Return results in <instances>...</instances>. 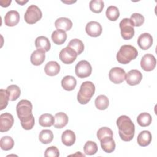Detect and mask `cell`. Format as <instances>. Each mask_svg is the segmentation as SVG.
Masks as SVG:
<instances>
[{
  "mask_svg": "<svg viewBox=\"0 0 157 157\" xmlns=\"http://www.w3.org/2000/svg\"><path fill=\"white\" fill-rule=\"evenodd\" d=\"M33 105L31 102L26 99H22L17 105L16 111L20 123L25 130L31 129L34 125V118L32 113Z\"/></svg>",
  "mask_w": 157,
  "mask_h": 157,
  "instance_id": "1",
  "label": "cell"
},
{
  "mask_svg": "<svg viewBox=\"0 0 157 157\" xmlns=\"http://www.w3.org/2000/svg\"><path fill=\"white\" fill-rule=\"evenodd\" d=\"M119 136L125 142L131 141L135 133V126L131 118L126 115H121L117 120Z\"/></svg>",
  "mask_w": 157,
  "mask_h": 157,
  "instance_id": "2",
  "label": "cell"
},
{
  "mask_svg": "<svg viewBox=\"0 0 157 157\" xmlns=\"http://www.w3.org/2000/svg\"><path fill=\"white\" fill-rule=\"evenodd\" d=\"M138 55L137 49L131 45H122L117 53V59L118 63L126 64L136 58Z\"/></svg>",
  "mask_w": 157,
  "mask_h": 157,
  "instance_id": "3",
  "label": "cell"
},
{
  "mask_svg": "<svg viewBox=\"0 0 157 157\" xmlns=\"http://www.w3.org/2000/svg\"><path fill=\"white\" fill-rule=\"evenodd\" d=\"M95 92V86L90 81L82 83L77 94V101L81 104H87L91 99Z\"/></svg>",
  "mask_w": 157,
  "mask_h": 157,
  "instance_id": "4",
  "label": "cell"
},
{
  "mask_svg": "<svg viewBox=\"0 0 157 157\" xmlns=\"http://www.w3.org/2000/svg\"><path fill=\"white\" fill-rule=\"evenodd\" d=\"M42 17L41 10L36 5L29 6L24 15L25 21L28 24H34Z\"/></svg>",
  "mask_w": 157,
  "mask_h": 157,
  "instance_id": "5",
  "label": "cell"
},
{
  "mask_svg": "<svg viewBox=\"0 0 157 157\" xmlns=\"http://www.w3.org/2000/svg\"><path fill=\"white\" fill-rule=\"evenodd\" d=\"M121 36L124 40L131 39L134 35V26L129 18H123L119 24Z\"/></svg>",
  "mask_w": 157,
  "mask_h": 157,
  "instance_id": "6",
  "label": "cell"
},
{
  "mask_svg": "<svg viewBox=\"0 0 157 157\" xmlns=\"http://www.w3.org/2000/svg\"><path fill=\"white\" fill-rule=\"evenodd\" d=\"M92 72V67L90 63L86 60L79 61L75 67V72L79 78H86L89 77Z\"/></svg>",
  "mask_w": 157,
  "mask_h": 157,
  "instance_id": "7",
  "label": "cell"
},
{
  "mask_svg": "<svg viewBox=\"0 0 157 157\" xmlns=\"http://www.w3.org/2000/svg\"><path fill=\"white\" fill-rule=\"evenodd\" d=\"M77 53L71 48L66 47L63 48L59 52V59L64 63L70 64L72 63L77 58Z\"/></svg>",
  "mask_w": 157,
  "mask_h": 157,
  "instance_id": "8",
  "label": "cell"
},
{
  "mask_svg": "<svg viewBox=\"0 0 157 157\" xmlns=\"http://www.w3.org/2000/svg\"><path fill=\"white\" fill-rule=\"evenodd\" d=\"M109 77L110 80L113 83L120 84L125 80L126 72L121 67H113L109 71Z\"/></svg>",
  "mask_w": 157,
  "mask_h": 157,
  "instance_id": "9",
  "label": "cell"
},
{
  "mask_svg": "<svg viewBox=\"0 0 157 157\" xmlns=\"http://www.w3.org/2000/svg\"><path fill=\"white\" fill-rule=\"evenodd\" d=\"M14 119L12 114L6 112L0 115V131L4 132L8 131L13 126Z\"/></svg>",
  "mask_w": 157,
  "mask_h": 157,
  "instance_id": "10",
  "label": "cell"
},
{
  "mask_svg": "<svg viewBox=\"0 0 157 157\" xmlns=\"http://www.w3.org/2000/svg\"><path fill=\"white\" fill-rule=\"evenodd\" d=\"M156 64V60L155 57L152 54L144 55L140 61V66L142 69L145 71H153Z\"/></svg>",
  "mask_w": 157,
  "mask_h": 157,
  "instance_id": "11",
  "label": "cell"
},
{
  "mask_svg": "<svg viewBox=\"0 0 157 157\" xmlns=\"http://www.w3.org/2000/svg\"><path fill=\"white\" fill-rule=\"evenodd\" d=\"M85 31L88 36L93 37H96L101 34L102 31V28L99 23L94 21H91L86 24L85 27Z\"/></svg>",
  "mask_w": 157,
  "mask_h": 157,
  "instance_id": "12",
  "label": "cell"
},
{
  "mask_svg": "<svg viewBox=\"0 0 157 157\" xmlns=\"http://www.w3.org/2000/svg\"><path fill=\"white\" fill-rule=\"evenodd\" d=\"M142 79V74L137 69H132L126 74L125 80L126 83L131 86H134L139 84Z\"/></svg>",
  "mask_w": 157,
  "mask_h": 157,
  "instance_id": "13",
  "label": "cell"
},
{
  "mask_svg": "<svg viewBox=\"0 0 157 157\" xmlns=\"http://www.w3.org/2000/svg\"><path fill=\"white\" fill-rule=\"evenodd\" d=\"M137 44L142 50H148L153 44V37L151 34L147 33H142L137 39Z\"/></svg>",
  "mask_w": 157,
  "mask_h": 157,
  "instance_id": "14",
  "label": "cell"
},
{
  "mask_svg": "<svg viewBox=\"0 0 157 157\" xmlns=\"http://www.w3.org/2000/svg\"><path fill=\"white\" fill-rule=\"evenodd\" d=\"M20 21L19 13L16 10H10L4 16V23L7 26H14Z\"/></svg>",
  "mask_w": 157,
  "mask_h": 157,
  "instance_id": "15",
  "label": "cell"
},
{
  "mask_svg": "<svg viewBox=\"0 0 157 157\" xmlns=\"http://www.w3.org/2000/svg\"><path fill=\"white\" fill-rule=\"evenodd\" d=\"M102 149L106 153L113 152L115 149V142L111 136H105L100 140Z\"/></svg>",
  "mask_w": 157,
  "mask_h": 157,
  "instance_id": "16",
  "label": "cell"
},
{
  "mask_svg": "<svg viewBox=\"0 0 157 157\" xmlns=\"http://www.w3.org/2000/svg\"><path fill=\"white\" fill-rule=\"evenodd\" d=\"M55 26L58 30H62L63 31H69L72 27V21L66 17H61L56 20L55 22Z\"/></svg>",
  "mask_w": 157,
  "mask_h": 157,
  "instance_id": "17",
  "label": "cell"
},
{
  "mask_svg": "<svg viewBox=\"0 0 157 157\" xmlns=\"http://www.w3.org/2000/svg\"><path fill=\"white\" fill-rule=\"evenodd\" d=\"M45 52L42 50L37 49L34 50L30 57V61L32 64L34 66H39L43 63L45 59Z\"/></svg>",
  "mask_w": 157,
  "mask_h": 157,
  "instance_id": "18",
  "label": "cell"
},
{
  "mask_svg": "<svg viewBox=\"0 0 157 157\" xmlns=\"http://www.w3.org/2000/svg\"><path fill=\"white\" fill-rule=\"evenodd\" d=\"M54 120L53 126L58 129L64 128L68 123V117L64 112L56 113L54 117Z\"/></svg>",
  "mask_w": 157,
  "mask_h": 157,
  "instance_id": "19",
  "label": "cell"
},
{
  "mask_svg": "<svg viewBox=\"0 0 157 157\" xmlns=\"http://www.w3.org/2000/svg\"><path fill=\"white\" fill-rule=\"evenodd\" d=\"M152 136L149 131L144 130L141 131L137 139V141L138 144L141 147H146L150 145L151 142Z\"/></svg>",
  "mask_w": 157,
  "mask_h": 157,
  "instance_id": "20",
  "label": "cell"
},
{
  "mask_svg": "<svg viewBox=\"0 0 157 157\" xmlns=\"http://www.w3.org/2000/svg\"><path fill=\"white\" fill-rule=\"evenodd\" d=\"M45 74L49 76L56 75L60 71V66L56 61H49L48 62L44 67Z\"/></svg>",
  "mask_w": 157,
  "mask_h": 157,
  "instance_id": "21",
  "label": "cell"
},
{
  "mask_svg": "<svg viewBox=\"0 0 157 157\" xmlns=\"http://www.w3.org/2000/svg\"><path fill=\"white\" fill-rule=\"evenodd\" d=\"M76 137L75 133L69 129L64 131L61 135V141L64 145L69 147L72 146L75 142Z\"/></svg>",
  "mask_w": 157,
  "mask_h": 157,
  "instance_id": "22",
  "label": "cell"
},
{
  "mask_svg": "<svg viewBox=\"0 0 157 157\" xmlns=\"http://www.w3.org/2000/svg\"><path fill=\"white\" fill-rule=\"evenodd\" d=\"M35 46L37 49L42 50L46 52L50 50L51 45L47 37L41 36L36 38L35 40Z\"/></svg>",
  "mask_w": 157,
  "mask_h": 157,
  "instance_id": "23",
  "label": "cell"
},
{
  "mask_svg": "<svg viewBox=\"0 0 157 157\" xmlns=\"http://www.w3.org/2000/svg\"><path fill=\"white\" fill-rule=\"evenodd\" d=\"M77 85V80L72 75H66L61 80V86L66 91L73 90Z\"/></svg>",
  "mask_w": 157,
  "mask_h": 157,
  "instance_id": "24",
  "label": "cell"
},
{
  "mask_svg": "<svg viewBox=\"0 0 157 157\" xmlns=\"http://www.w3.org/2000/svg\"><path fill=\"white\" fill-rule=\"evenodd\" d=\"M51 38L55 44L62 45L66 40L67 34L65 31L57 29L52 33Z\"/></svg>",
  "mask_w": 157,
  "mask_h": 157,
  "instance_id": "25",
  "label": "cell"
},
{
  "mask_svg": "<svg viewBox=\"0 0 157 157\" xmlns=\"http://www.w3.org/2000/svg\"><path fill=\"white\" fill-rule=\"evenodd\" d=\"M9 100L10 101H16L20 96L21 91L20 88L16 85H10L6 89Z\"/></svg>",
  "mask_w": 157,
  "mask_h": 157,
  "instance_id": "26",
  "label": "cell"
},
{
  "mask_svg": "<svg viewBox=\"0 0 157 157\" xmlns=\"http://www.w3.org/2000/svg\"><path fill=\"white\" fill-rule=\"evenodd\" d=\"M73 49L77 55H80L84 50V44L82 40L78 39H72L67 44V46Z\"/></svg>",
  "mask_w": 157,
  "mask_h": 157,
  "instance_id": "27",
  "label": "cell"
},
{
  "mask_svg": "<svg viewBox=\"0 0 157 157\" xmlns=\"http://www.w3.org/2000/svg\"><path fill=\"white\" fill-rule=\"evenodd\" d=\"M94 103L96 107L101 110H105L109 105V99L106 96L102 94L99 95L96 97Z\"/></svg>",
  "mask_w": 157,
  "mask_h": 157,
  "instance_id": "28",
  "label": "cell"
},
{
  "mask_svg": "<svg viewBox=\"0 0 157 157\" xmlns=\"http://www.w3.org/2000/svg\"><path fill=\"white\" fill-rule=\"evenodd\" d=\"M137 121L139 126L142 127H146L151 124L152 121V118L150 113L147 112H143L138 115L137 118Z\"/></svg>",
  "mask_w": 157,
  "mask_h": 157,
  "instance_id": "29",
  "label": "cell"
},
{
  "mask_svg": "<svg viewBox=\"0 0 157 157\" xmlns=\"http://www.w3.org/2000/svg\"><path fill=\"white\" fill-rule=\"evenodd\" d=\"M54 117L52 114L44 113L39 118V123L42 127H50L53 125Z\"/></svg>",
  "mask_w": 157,
  "mask_h": 157,
  "instance_id": "30",
  "label": "cell"
},
{
  "mask_svg": "<svg viewBox=\"0 0 157 157\" xmlns=\"http://www.w3.org/2000/svg\"><path fill=\"white\" fill-rule=\"evenodd\" d=\"M53 139V134L51 130L44 129L40 131L39 135V139L41 143L44 144H50Z\"/></svg>",
  "mask_w": 157,
  "mask_h": 157,
  "instance_id": "31",
  "label": "cell"
},
{
  "mask_svg": "<svg viewBox=\"0 0 157 157\" xmlns=\"http://www.w3.org/2000/svg\"><path fill=\"white\" fill-rule=\"evenodd\" d=\"M105 15L108 20L114 21L119 18L120 12L116 6H110L107 7L105 12Z\"/></svg>",
  "mask_w": 157,
  "mask_h": 157,
  "instance_id": "32",
  "label": "cell"
},
{
  "mask_svg": "<svg viewBox=\"0 0 157 157\" xmlns=\"http://www.w3.org/2000/svg\"><path fill=\"white\" fill-rule=\"evenodd\" d=\"M14 145V141L10 136H4L0 140V147L2 150L8 151L11 150Z\"/></svg>",
  "mask_w": 157,
  "mask_h": 157,
  "instance_id": "33",
  "label": "cell"
},
{
  "mask_svg": "<svg viewBox=\"0 0 157 157\" xmlns=\"http://www.w3.org/2000/svg\"><path fill=\"white\" fill-rule=\"evenodd\" d=\"M90 9L94 13H101L104 7V1L102 0H91L89 4Z\"/></svg>",
  "mask_w": 157,
  "mask_h": 157,
  "instance_id": "34",
  "label": "cell"
},
{
  "mask_svg": "<svg viewBox=\"0 0 157 157\" xmlns=\"http://www.w3.org/2000/svg\"><path fill=\"white\" fill-rule=\"evenodd\" d=\"M83 150L86 155H93L98 151V145L94 142L88 140L85 143L83 147Z\"/></svg>",
  "mask_w": 157,
  "mask_h": 157,
  "instance_id": "35",
  "label": "cell"
},
{
  "mask_svg": "<svg viewBox=\"0 0 157 157\" xmlns=\"http://www.w3.org/2000/svg\"><path fill=\"white\" fill-rule=\"evenodd\" d=\"M129 19L132 21L133 26H136V27L142 26L145 21V18H144V16L139 13H132Z\"/></svg>",
  "mask_w": 157,
  "mask_h": 157,
  "instance_id": "36",
  "label": "cell"
},
{
  "mask_svg": "<svg viewBox=\"0 0 157 157\" xmlns=\"http://www.w3.org/2000/svg\"><path fill=\"white\" fill-rule=\"evenodd\" d=\"M0 110H2L4 109H5L7 104H8V101L9 100L7 93L6 90L1 89L0 90Z\"/></svg>",
  "mask_w": 157,
  "mask_h": 157,
  "instance_id": "37",
  "label": "cell"
},
{
  "mask_svg": "<svg viewBox=\"0 0 157 157\" xmlns=\"http://www.w3.org/2000/svg\"><path fill=\"white\" fill-rule=\"evenodd\" d=\"M113 136L112 129L108 127H102L99 128L97 132V137L99 140L105 136L113 137Z\"/></svg>",
  "mask_w": 157,
  "mask_h": 157,
  "instance_id": "38",
  "label": "cell"
},
{
  "mask_svg": "<svg viewBox=\"0 0 157 157\" xmlns=\"http://www.w3.org/2000/svg\"><path fill=\"white\" fill-rule=\"evenodd\" d=\"M44 156L46 157H58L59 156V150L55 146H51L45 150Z\"/></svg>",
  "mask_w": 157,
  "mask_h": 157,
  "instance_id": "39",
  "label": "cell"
},
{
  "mask_svg": "<svg viewBox=\"0 0 157 157\" xmlns=\"http://www.w3.org/2000/svg\"><path fill=\"white\" fill-rule=\"evenodd\" d=\"M11 1H0V3H1V6L2 7H8L9 6V4L11 3Z\"/></svg>",
  "mask_w": 157,
  "mask_h": 157,
  "instance_id": "40",
  "label": "cell"
},
{
  "mask_svg": "<svg viewBox=\"0 0 157 157\" xmlns=\"http://www.w3.org/2000/svg\"><path fill=\"white\" fill-rule=\"evenodd\" d=\"M16 2H17V3H18L19 4H20L21 6H23L24 4H25V3H26L27 2H28V1H16Z\"/></svg>",
  "mask_w": 157,
  "mask_h": 157,
  "instance_id": "41",
  "label": "cell"
},
{
  "mask_svg": "<svg viewBox=\"0 0 157 157\" xmlns=\"http://www.w3.org/2000/svg\"><path fill=\"white\" fill-rule=\"evenodd\" d=\"M62 2H64V3H67V4H71V3H74V2H75L76 1H71V2H67V1H62Z\"/></svg>",
  "mask_w": 157,
  "mask_h": 157,
  "instance_id": "42",
  "label": "cell"
}]
</instances>
